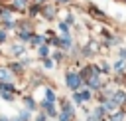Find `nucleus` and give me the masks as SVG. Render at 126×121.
I'll return each instance as SVG.
<instances>
[{
	"label": "nucleus",
	"mask_w": 126,
	"mask_h": 121,
	"mask_svg": "<svg viewBox=\"0 0 126 121\" xmlns=\"http://www.w3.org/2000/svg\"><path fill=\"white\" fill-rule=\"evenodd\" d=\"M67 83H69L71 89H77V87H81V77H79L75 71H69V73H67Z\"/></svg>",
	"instance_id": "1"
},
{
	"label": "nucleus",
	"mask_w": 126,
	"mask_h": 121,
	"mask_svg": "<svg viewBox=\"0 0 126 121\" xmlns=\"http://www.w3.org/2000/svg\"><path fill=\"white\" fill-rule=\"evenodd\" d=\"M53 99H55L53 91H51V89H47V91H45V101H47V103H53Z\"/></svg>",
	"instance_id": "2"
},
{
	"label": "nucleus",
	"mask_w": 126,
	"mask_h": 121,
	"mask_svg": "<svg viewBox=\"0 0 126 121\" xmlns=\"http://www.w3.org/2000/svg\"><path fill=\"white\" fill-rule=\"evenodd\" d=\"M114 107H116V101H106L104 103V109H108V111H112Z\"/></svg>",
	"instance_id": "3"
},
{
	"label": "nucleus",
	"mask_w": 126,
	"mask_h": 121,
	"mask_svg": "<svg viewBox=\"0 0 126 121\" xmlns=\"http://www.w3.org/2000/svg\"><path fill=\"white\" fill-rule=\"evenodd\" d=\"M0 77H2V79H10V73H8L6 69H0Z\"/></svg>",
	"instance_id": "4"
},
{
	"label": "nucleus",
	"mask_w": 126,
	"mask_h": 121,
	"mask_svg": "<svg viewBox=\"0 0 126 121\" xmlns=\"http://www.w3.org/2000/svg\"><path fill=\"white\" fill-rule=\"evenodd\" d=\"M39 54H41V56H47V54H49V50H47L45 46H41V48H39Z\"/></svg>",
	"instance_id": "5"
},
{
	"label": "nucleus",
	"mask_w": 126,
	"mask_h": 121,
	"mask_svg": "<svg viewBox=\"0 0 126 121\" xmlns=\"http://www.w3.org/2000/svg\"><path fill=\"white\" fill-rule=\"evenodd\" d=\"M26 105H28V109H35V103H33L32 99H28V101H26Z\"/></svg>",
	"instance_id": "6"
},
{
	"label": "nucleus",
	"mask_w": 126,
	"mask_h": 121,
	"mask_svg": "<svg viewBox=\"0 0 126 121\" xmlns=\"http://www.w3.org/2000/svg\"><path fill=\"white\" fill-rule=\"evenodd\" d=\"M41 42H43V38H41V36H35V38H33V44H35V46H37V44H41Z\"/></svg>",
	"instance_id": "7"
},
{
	"label": "nucleus",
	"mask_w": 126,
	"mask_h": 121,
	"mask_svg": "<svg viewBox=\"0 0 126 121\" xmlns=\"http://www.w3.org/2000/svg\"><path fill=\"white\" fill-rule=\"evenodd\" d=\"M112 121H122V113H116V115L112 117Z\"/></svg>",
	"instance_id": "8"
},
{
	"label": "nucleus",
	"mask_w": 126,
	"mask_h": 121,
	"mask_svg": "<svg viewBox=\"0 0 126 121\" xmlns=\"http://www.w3.org/2000/svg\"><path fill=\"white\" fill-rule=\"evenodd\" d=\"M14 4H16V6H20V8H22V6H24V4H26V0H16V2H14Z\"/></svg>",
	"instance_id": "9"
},
{
	"label": "nucleus",
	"mask_w": 126,
	"mask_h": 121,
	"mask_svg": "<svg viewBox=\"0 0 126 121\" xmlns=\"http://www.w3.org/2000/svg\"><path fill=\"white\" fill-rule=\"evenodd\" d=\"M59 30L61 32H67V24H59Z\"/></svg>",
	"instance_id": "10"
},
{
	"label": "nucleus",
	"mask_w": 126,
	"mask_h": 121,
	"mask_svg": "<svg viewBox=\"0 0 126 121\" xmlns=\"http://www.w3.org/2000/svg\"><path fill=\"white\" fill-rule=\"evenodd\" d=\"M4 38H6V34H4V32H0V42H2Z\"/></svg>",
	"instance_id": "11"
},
{
	"label": "nucleus",
	"mask_w": 126,
	"mask_h": 121,
	"mask_svg": "<svg viewBox=\"0 0 126 121\" xmlns=\"http://www.w3.org/2000/svg\"><path fill=\"white\" fill-rule=\"evenodd\" d=\"M37 121H45V117H43V115H39V117H37Z\"/></svg>",
	"instance_id": "12"
},
{
	"label": "nucleus",
	"mask_w": 126,
	"mask_h": 121,
	"mask_svg": "<svg viewBox=\"0 0 126 121\" xmlns=\"http://www.w3.org/2000/svg\"><path fill=\"white\" fill-rule=\"evenodd\" d=\"M59 2H67V0H59Z\"/></svg>",
	"instance_id": "13"
}]
</instances>
